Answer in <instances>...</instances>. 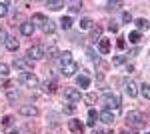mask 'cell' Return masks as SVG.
I'll use <instances>...</instances> for the list:
<instances>
[{
  "label": "cell",
  "mask_w": 150,
  "mask_h": 134,
  "mask_svg": "<svg viewBox=\"0 0 150 134\" xmlns=\"http://www.w3.org/2000/svg\"><path fill=\"white\" fill-rule=\"evenodd\" d=\"M102 102L106 106V110H120V98L116 96L114 92H106L102 96Z\"/></svg>",
  "instance_id": "obj_1"
},
{
  "label": "cell",
  "mask_w": 150,
  "mask_h": 134,
  "mask_svg": "<svg viewBox=\"0 0 150 134\" xmlns=\"http://www.w3.org/2000/svg\"><path fill=\"white\" fill-rule=\"evenodd\" d=\"M18 80L22 82L24 86H28V88H36V86L40 84V82H38V78H36V74H32V72H20Z\"/></svg>",
  "instance_id": "obj_2"
},
{
  "label": "cell",
  "mask_w": 150,
  "mask_h": 134,
  "mask_svg": "<svg viewBox=\"0 0 150 134\" xmlns=\"http://www.w3.org/2000/svg\"><path fill=\"white\" fill-rule=\"evenodd\" d=\"M126 122L130 124V126H134V128H138L140 124L144 122V114L140 110H132V112H128L126 114Z\"/></svg>",
  "instance_id": "obj_3"
},
{
  "label": "cell",
  "mask_w": 150,
  "mask_h": 134,
  "mask_svg": "<svg viewBox=\"0 0 150 134\" xmlns=\"http://www.w3.org/2000/svg\"><path fill=\"white\" fill-rule=\"evenodd\" d=\"M26 56H28L32 62H34V60H40V58H44V48H42L40 44L30 46V48H28V54H26Z\"/></svg>",
  "instance_id": "obj_4"
},
{
  "label": "cell",
  "mask_w": 150,
  "mask_h": 134,
  "mask_svg": "<svg viewBox=\"0 0 150 134\" xmlns=\"http://www.w3.org/2000/svg\"><path fill=\"white\" fill-rule=\"evenodd\" d=\"M64 96H66L72 104H74V102H80V98H82L80 90H76V88H64Z\"/></svg>",
  "instance_id": "obj_5"
},
{
  "label": "cell",
  "mask_w": 150,
  "mask_h": 134,
  "mask_svg": "<svg viewBox=\"0 0 150 134\" xmlns=\"http://www.w3.org/2000/svg\"><path fill=\"white\" fill-rule=\"evenodd\" d=\"M62 68V74L64 76H74L76 72H78V64L72 60V62H68V64H64V66H60Z\"/></svg>",
  "instance_id": "obj_6"
},
{
  "label": "cell",
  "mask_w": 150,
  "mask_h": 134,
  "mask_svg": "<svg viewBox=\"0 0 150 134\" xmlns=\"http://www.w3.org/2000/svg\"><path fill=\"white\" fill-rule=\"evenodd\" d=\"M124 90H126V94L130 98H136V96H138V86H136V82H132V80H128L126 84H124Z\"/></svg>",
  "instance_id": "obj_7"
},
{
  "label": "cell",
  "mask_w": 150,
  "mask_h": 134,
  "mask_svg": "<svg viewBox=\"0 0 150 134\" xmlns=\"http://www.w3.org/2000/svg\"><path fill=\"white\" fill-rule=\"evenodd\" d=\"M14 68H20V70L32 68V60L30 58H14Z\"/></svg>",
  "instance_id": "obj_8"
},
{
  "label": "cell",
  "mask_w": 150,
  "mask_h": 134,
  "mask_svg": "<svg viewBox=\"0 0 150 134\" xmlns=\"http://www.w3.org/2000/svg\"><path fill=\"white\" fill-rule=\"evenodd\" d=\"M20 114H22V116H36V114H38V108H36V106H30V104H24V106H20Z\"/></svg>",
  "instance_id": "obj_9"
},
{
  "label": "cell",
  "mask_w": 150,
  "mask_h": 134,
  "mask_svg": "<svg viewBox=\"0 0 150 134\" xmlns=\"http://www.w3.org/2000/svg\"><path fill=\"white\" fill-rule=\"evenodd\" d=\"M34 24L30 22V20H26V22L24 24H20V32L24 34V36H32V34H34Z\"/></svg>",
  "instance_id": "obj_10"
},
{
  "label": "cell",
  "mask_w": 150,
  "mask_h": 134,
  "mask_svg": "<svg viewBox=\"0 0 150 134\" xmlns=\"http://www.w3.org/2000/svg\"><path fill=\"white\" fill-rule=\"evenodd\" d=\"M68 128L74 134H82V132H84V124H82L80 120H70V122H68Z\"/></svg>",
  "instance_id": "obj_11"
},
{
  "label": "cell",
  "mask_w": 150,
  "mask_h": 134,
  "mask_svg": "<svg viewBox=\"0 0 150 134\" xmlns=\"http://www.w3.org/2000/svg\"><path fill=\"white\" fill-rule=\"evenodd\" d=\"M98 120H102L104 124H112L114 122V114L110 110H102L100 114H98Z\"/></svg>",
  "instance_id": "obj_12"
},
{
  "label": "cell",
  "mask_w": 150,
  "mask_h": 134,
  "mask_svg": "<svg viewBox=\"0 0 150 134\" xmlns=\"http://www.w3.org/2000/svg\"><path fill=\"white\" fill-rule=\"evenodd\" d=\"M56 88H58V82L54 78H52V80H46V82L42 84V90H44V92H50V94H52V92H56Z\"/></svg>",
  "instance_id": "obj_13"
},
{
  "label": "cell",
  "mask_w": 150,
  "mask_h": 134,
  "mask_svg": "<svg viewBox=\"0 0 150 134\" xmlns=\"http://www.w3.org/2000/svg\"><path fill=\"white\" fill-rule=\"evenodd\" d=\"M4 46H6L10 52H16V50H18V40H16V36H8V40H6Z\"/></svg>",
  "instance_id": "obj_14"
},
{
  "label": "cell",
  "mask_w": 150,
  "mask_h": 134,
  "mask_svg": "<svg viewBox=\"0 0 150 134\" xmlns=\"http://www.w3.org/2000/svg\"><path fill=\"white\" fill-rule=\"evenodd\" d=\"M100 36H102V28L100 26H94L90 30V40L92 42H100Z\"/></svg>",
  "instance_id": "obj_15"
},
{
  "label": "cell",
  "mask_w": 150,
  "mask_h": 134,
  "mask_svg": "<svg viewBox=\"0 0 150 134\" xmlns=\"http://www.w3.org/2000/svg\"><path fill=\"white\" fill-rule=\"evenodd\" d=\"M98 50H100L102 54H108V52H110V40L100 38V42H98Z\"/></svg>",
  "instance_id": "obj_16"
},
{
  "label": "cell",
  "mask_w": 150,
  "mask_h": 134,
  "mask_svg": "<svg viewBox=\"0 0 150 134\" xmlns=\"http://www.w3.org/2000/svg\"><path fill=\"white\" fill-rule=\"evenodd\" d=\"M46 8H50V10H60V8H64V2L62 0H48Z\"/></svg>",
  "instance_id": "obj_17"
},
{
  "label": "cell",
  "mask_w": 150,
  "mask_h": 134,
  "mask_svg": "<svg viewBox=\"0 0 150 134\" xmlns=\"http://www.w3.org/2000/svg\"><path fill=\"white\" fill-rule=\"evenodd\" d=\"M134 24H136L138 32H140V30H144V32H146V30L150 28V22L146 20V18H138V20H134Z\"/></svg>",
  "instance_id": "obj_18"
},
{
  "label": "cell",
  "mask_w": 150,
  "mask_h": 134,
  "mask_svg": "<svg viewBox=\"0 0 150 134\" xmlns=\"http://www.w3.org/2000/svg\"><path fill=\"white\" fill-rule=\"evenodd\" d=\"M76 84H78V88H88L90 86V78L88 76H76Z\"/></svg>",
  "instance_id": "obj_19"
},
{
  "label": "cell",
  "mask_w": 150,
  "mask_h": 134,
  "mask_svg": "<svg viewBox=\"0 0 150 134\" xmlns=\"http://www.w3.org/2000/svg\"><path fill=\"white\" fill-rule=\"evenodd\" d=\"M8 76H10V66L4 64V62H0V80H6Z\"/></svg>",
  "instance_id": "obj_20"
},
{
  "label": "cell",
  "mask_w": 150,
  "mask_h": 134,
  "mask_svg": "<svg viewBox=\"0 0 150 134\" xmlns=\"http://www.w3.org/2000/svg\"><path fill=\"white\" fill-rule=\"evenodd\" d=\"M54 30H56V26H54L52 20H46V22L42 24V32L44 34H54Z\"/></svg>",
  "instance_id": "obj_21"
},
{
  "label": "cell",
  "mask_w": 150,
  "mask_h": 134,
  "mask_svg": "<svg viewBox=\"0 0 150 134\" xmlns=\"http://www.w3.org/2000/svg\"><path fill=\"white\" fill-rule=\"evenodd\" d=\"M58 62H60V66H64V64H68V62H72V52H62L60 54V58H58Z\"/></svg>",
  "instance_id": "obj_22"
},
{
  "label": "cell",
  "mask_w": 150,
  "mask_h": 134,
  "mask_svg": "<svg viewBox=\"0 0 150 134\" xmlns=\"http://www.w3.org/2000/svg\"><path fill=\"white\" fill-rule=\"evenodd\" d=\"M96 118H98L96 110H94V108H90V110H88V126H90V128H94V126H96Z\"/></svg>",
  "instance_id": "obj_23"
},
{
  "label": "cell",
  "mask_w": 150,
  "mask_h": 134,
  "mask_svg": "<svg viewBox=\"0 0 150 134\" xmlns=\"http://www.w3.org/2000/svg\"><path fill=\"white\" fill-rule=\"evenodd\" d=\"M60 26H62L64 30H70V28H72V18H70V16H62V20H60Z\"/></svg>",
  "instance_id": "obj_24"
},
{
  "label": "cell",
  "mask_w": 150,
  "mask_h": 134,
  "mask_svg": "<svg viewBox=\"0 0 150 134\" xmlns=\"http://www.w3.org/2000/svg\"><path fill=\"white\" fill-rule=\"evenodd\" d=\"M128 42H132V44H138L140 42V32L138 30H134V32L128 34Z\"/></svg>",
  "instance_id": "obj_25"
},
{
  "label": "cell",
  "mask_w": 150,
  "mask_h": 134,
  "mask_svg": "<svg viewBox=\"0 0 150 134\" xmlns=\"http://www.w3.org/2000/svg\"><path fill=\"white\" fill-rule=\"evenodd\" d=\"M30 22H32V24H40V28H42V24L46 22V18H44V14H34Z\"/></svg>",
  "instance_id": "obj_26"
},
{
  "label": "cell",
  "mask_w": 150,
  "mask_h": 134,
  "mask_svg": "<svg viewBox=\"0 0 150 134\" xmlns=\"http://www.w3.org/2000/svg\"><path fill=\"white\" fill-rule=\"evenodd\" d=\"M56 54H58V48L56 46H50V48H48V50H44V58H56Z\"/></svg>",
  "instance_id": "obj_27"
},
{
  "label": "cell",
  "mask_w": 150,
  "mask_h": 134,
  "mask_svg": "<svg viewBox=\"0 0 150 134\" xmlns=\"http://www.w3.org/2000/svg\"><path fill=\"white\" fill-rule=\"evenodd\" d=\"M92 20H90V18H82V20H80V28H82V30H88V28H92Z\"/></svg>",
  "instance_id": "obj_28"
},
{
  "label": "cell",
  "mask_w": 150,
  "mask_h": 134,
  "mask_svg": "<svg viewBox=\"0 0 150 134\" xmlns=\"http://www.w3.org/2000/svg\"><path fill=\"white\" fill-rule=\"evenodd\" d=\"M140 94H142L146 100H150V86L148 84H142V86H140Z\"/></svg>",
  "instance_id": "obj_29"
},
{
  "label": "cell",
  "mask_w": 150,
  "mask_h": 134,
  "mask_svg": "<svg viewBox=\"0 0 150 134\" xmlns=\"http://www.w3.org/2000/svg\"><path fill=\"white\" fill-rule=\"evenodd\" d=\"M82 10V2H72L70 4V12L72 14H76V12H80Z\"/></svg>",
  "instance_id": "obj_30"
},
{
  "label": "cell",
  "mask_w": 150,
  "mask_h": 134,
  "mask_svg": "<svg viewBox=\"0 0 150 134\" xmlns=\"http://www.w3.org/2000/svg\"><path fill=\"white\" fill-rule=\"evenodd\" d=\"M8 14V2H0V18H4Z\"/></svg>",
  "instance_id": "obj_31"
},
{
  "label": "cell",
  "mask_w": 150,
  "mask_h": 134,
  "mask_svg": "<svg viewBox=\"0 0 150 134\" xmlns=\"http://www.w3.org/2000/svg\"><path fill=\"white\" fill-rule=\"evenodd\" d=\"M126 60H128V56H116L114 60H112V64H114V66H120V64H124Z\"/></svg>",
  "instance_id": "obj_32"
},
{
  "label": "cell",
  "mask_w": 150,
  "mask_h": 134,
  "mask_svg": "<svg viewBox=\"0 0 150 134\" xmlns=\"http://www.w3.org/2000/svg\"><path fill=\"white\" fill-rule=\"evenodd\" d=\"M120 6H122V2H108V4H106L108 10H118Z\"/></svg>",
  "instance_id": "obj_33"
},
{
  "label": "cell",
  "mask_w": 150,
  "mask_h": 134,
  "mask_svg": "<svg viewBox=\"0 0 150 134\" xmlns=\"http://www.w3.org/2000/svg\"><path fill=\"white\" fill-rule=\"evenodd\" d=\"M64 112H66V114H74V112H76V106H74L72 102H68V104L64 106Z\"/></svg>",
  "instance_id": "obj_34"
},
{
  "label": "cell",
  "mask_w": 150,
  "mask_h": 134,
  "mask_svg": "<svg viewBox=\"0 0 150 134\" xmlns=\"http://www.w3.org/2000/svg\"><path fill=\"white\" fill-rule=\"evenodd\" d=\"M6 40H8V34L4 28H0V44H6Z\"/></svg>",
  "instance_id": "obj_35"
},
{
  "label": "cell",
  "mask_w": 150,
  "mask_h": 134,
  "mask_svg": "<svg viewBox=\"0 0 150 134\" xmlns=\"http://www.w3.org/2000/svg\"><path fill=\"white\" fill-rule=\"evenodd\" d=\"M84 100L88 102V104H94V102H96V94H86V96H84Z\"/></svg>",
  "instance_id": "obj_36"
},
{
  "label": "cell",
  "mask_w": 150,
  "mask_h": 134,
  "mask_svg": "<svg viewBox=\"0 0 150 134\" xmlns=\"http://www.w3.org/2000/svg\"><path fill=\"white\" fill-rule=\"evenodd\" d=\"M122 22H126V24L132 22V16H130V12H124V14H122Z\"/></svg>",
  "instance_id": "obj_37"
},
{
  "label": "cell",
  "mask_w": 150,
  "mask_h": 134,
  "mask_svg": "<svg viewBox=\"0 0 150 134\" xmlns=\"http://www.w3.org/2000/svg\"><path fill=\"white\" fill-rule=\"evenodd\" d=\"M106 28H108L110 32H118V24H116V22H108V26H106Z\"/></svg>",
  "instance_id": "obj_38"
},
{
  "label": "cell",
  "mask_w": 150,
  "mask_h": 134,
  "mask_svg": "<svg viewBox=\"0 0 150 134\" xmlns=\"http://www.w3.org/2000/svg\"><path fill=\"white\" fill-rule=\"evenodd\" d=\"M124 40H126V38H122V36H120V38H118V42H116V46H118L120 50H122V48L126 46V42H124Z\"/></svg>",
  "instance_id": "obj_39"
},
{
  "label": "cell",
  "mask_w": 150,
  "mask_h": 134,
  "mask_svg": "<svg viewBox=\"0 0 150 134\" xmlns=\"http://www.w3.org/2000/svg\"><path fill=\"white\" fill-rule=\"evenodd\" d=\"M2 124H4V126H10V124H12V116H4Z\"/></svg>",
  "instance_id": "obj_40"
},
{
  "label": "cell",
  "mask_w": 150,
  "mask_h": 134,
  "mask_svg": "<svg viewBox=\"0 0 150 134\" xmlns=\"http://www.w3.org/2000/svg\"><path fill=\"white\" fill-rule=\"evenodd\" d=\"M88 56H90L92 60H96V54H94V50H92V48H88Z\"/></svg>",
  "instance_id": "obj_41"
},
{
  "label": "cell",
  "mask_w": 150,
  "mask_h": 134,
  "mask_svg": "<svg viewBox=\"0 0 150 134\" xmlns=\"http://www.w3.org/2000/svg\"><path fill=\"white\" fill-rule=\"evenodd\" d=\"M120 134H130V132H128V130H122V132H120Z\"/></svg>",
  "instance_id": "obj_42"
},
{
  "label": "cell",
  "mask_w": 150,
  "mask_h": 134,
  "mask_svg": "<svg viewBox=\"0 0 150 134\" xmlns=\"http://www.w3.org/2000/svg\"><path fill=\"white\" fill-rule=\"evenodd\" d=\"M144 134H150V132H144Z\"/></svg>",
  "instance_id": "obj_43"
}]
</instances>
